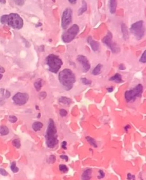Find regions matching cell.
I'll return each instance as SVG.
<instances>
[{
	"label": "cell",
	"mask_w": 146,
	"mask_h": 180,
	"mask_svg": "<svg viewBox=\"0 0 146 180\" xmlns=\"http://www.w3.org/2000/svg\"><path fill=\"white\" fill-rule=\"evenodd\" d=\"M77 60L82 66L83 72H87L89 71L90 69H91V65H90L87 58L83 55H78L77 58Z\"/></svg>",
	"instance_id": "8fae6325"
},
{
	"label": "cell",
	"mask_w": 146,
	"mask_h": 180,
	"mask_svg": "<svg viewBox=\"0 0 146 180\" xmlns=\"http://www.w3.org/2000/svg\"><path fill=\"white\" fill-rule=\"evenodd\" d=\"M79 32V27L77 24H73L67 31L63 34L62 38L64 43H70L75 39Z\"/></svg>",
	"instance_id": "8992f818"
},
{
	"label": "cell",
	"mask_w": 146,
	"mask_h": 180,
	"mask_svg": "<svg viewBox=\"0 0 146 180\" xmlns=\"http://www.w3.org/2000/svg\"><path fill=\"white\" fill-rule=\"evenodd\" d=\"M72 10L70 8H67L63 12L62 17V27L63 29H67L72 20Z\"/></svg>",
	"instance_id": "ba28073f"
},
{
	"label": "cell",
	"mask_w": 146,
	"mask_h": 180,
	"mask_svg": "<svg viewBox=\"0 0 146 180\" xmlns=\"http://www.w3.org/2000/svg\"><path fill=\"white\" fill-rule=\"evenodd\" d=\"M144 22L142 20L138 21L133 24L130 27V32L138 40H140L143 38L144 35Z\"/></svg>",
	"instance_id": "52a82bcc"
},
{
	"label": "cell",
	"mask_w": 146,
	"mask_h": 180,
	"mask_svg": "<svg viewBox=\"0 0 146 180\" xmlns=\"http://www.w3.org/2000/svg\"><path fill=\"white\" fill-rule=\"evenodd\" d=\"M0 3H3V4H5L6 0H0Z\"/></svg>",
	"instance_id": "f6af8a7d"
},
{
	"label": "cell",
	"mask_w": 146,
	"mask_h": 180,
	"mask_svg": "<svg viewBox=\"0 0 146 180\" xmlns=\"http://www.w3.org/2000/svg\"><path fill=\"white\" fill-rule=\"evenodd\" d=\"M0 174H1L2 176H6L8 175V173L7 171H6V170H4V169L0 168Z\"/></svg>",
	"instance_id": "836d02e7"
},
{
	"label": "cell",
	"mask_w": 146,
	"mask_h": 180,
	"mask_svg": "<svg viewBox=\"0 0 146 180\" xmlns=\"http://www.w3.org/2000/svg\"><path fill=\"white\" fill-rule=\"evenodd\" d=\"M4 72H5V70H4V69L3 68V67H1V65H0V73H4Z\"/></svg>",
	"instance_id": "60d3db41"
},
{
	"label": "cell",
	"mask_w": 146,
	"mask_h": 180,
	"mask_svg": "<svg viewBox=\"0 0 146 180\" xmlns=\"http://www.w3.org/2000/svg\"><path fill=\"white\" fill-rule=\"evenodd\" d=\"M67 114H68V112L65 109H60V115H61L62 117H65L67 115Z\"/></svg>",
	"instance_id": "4dcf8cb0"
},
{
	"label": "cell",
	"mask_w": 146,
	"mask_h": 180,
	"mask_svg": "<svg viewBox=\"0 0 146 180\" xmlns=\"http://www.w3.org/2000/svg\"><path fill=\"white\" fill-rule=\"evenodd\" d=\"M58 79L61 84L67 91H69L73 88L76 81L75 74L69 69H65L62 70L59 74Z\"/></svg>",
	"instance_id": "7a4b0ae2"
},
{
	"label": "cell",
	"mask_w": 146,
	"mask_h": 180,
	"mask_svg": "<svg viewBox=\"0 0 146 180\" xmlns=\"http://www.w3.org/2000/svg\"><path fill=\"white\" fill-rule=\"evenodd\" d=\"M9 120L10 123H15L17 121V117L15 115H10L9 116Z\"/></svg>",
	"instance_id": "f1b7e54d"
},
{
	"label": "cell",
	"mask_w": 146,
	"mask_h": 180,
	"mask_svg": "<svg viewBox=\"0 0 146 180\" xmlns=\"http://www.w3.org/2000/svg\"><path fill=\"white\" fill-rule=\"evenodd\" d=\"M107 91H108V92H112V91H113V87H110V88H107Z\"/></svg>",
	"instance_id": "b9f144b4"
},
{
	"label": "cell",
	"mask_w": 146,
	"mask_h": 180,
	"mask_svg": "<svg viewBox=\"0 0 146 180\" xmlns=\"http://www.w3.org/2000/svg\"><path fill=\"white\" fill-rule=\"evenodd\" d=\"M46 64L49 67V71L53 73H57L63 65L62 59L54 54H50L46 58Z\"/></svg>",
	"instance_id": "277c9868"
},
{
	"label": "cell",
	"mask_w": 146,
	"mask_h": 180,
	"mask_svg": "<svg viewBox=\"0 0 146 180\" xmlns=\"http://www.w3.org/2000/svg\"><path fill=\"white\" fill-rule=\"evenodd\" d=\"M87 42L91 46V48L94 51H96L99 50V44L98 42L97 41H94V39H92V38L91 36L88 37L87 38Z\"/></svg>",
	"instance_id": "7c38bea8"
},
{
	"label": "cell",
	"mask_w": 146,
	"mask_h": 180,
	"mask_svg": "<svg viewBox=\"0 0 146 180\" xmlns=\"http://www.w3.org/2000/svg\"><path fill=\"white\" fill-rule=\"evenodd\" d=\"M142 93L143 86L141 84H139L134 88L125 92V98L127 102H133L137 99V98L140 96Z\"/></svg>",
	"instance_id": "5b68a950"
},
{
	"label": "cell",
	"mask_w": 146,
	"mask_h": 180,
	"mask_svg": "<svg viewBox=\"0 0 146 180\" xmlns=\"http://www.w3.org/2000/svg\"><path fill=\"white\" fill-rule=\"evenodd\" d=\"M2 78H3V75L0 74V80H1V79H2Z\"/></svg>",
	"instance_id": "bcb514c9"
},
{
	"label": "cell",
	"mask_w": 146,
	"mask_h": 180,
	"mask_svg": "<svg viewBox=\"0 0 146 180\" xmlns=\"http://www.w3.org/2000/svg\"><path fill=\"white\" fill-rule=\"evenodd\" d=\"M59 170L63 173H67L68 171V168L66 165L60 164L59 165Z\"/></svg>",
	"instance_id": "d4e9b609"
},
{
	"label": "cell",
	"mask_w": 146,
	"mask_h": 180,
	"mask_svg": "<svg viewBox=\"0 0 146 180\" xmlns=\"http://www.w3.org/2000/svg\"><path fill=\"white\" fill-rule=\"evenodd\" d=\"M126 69V67H125V65H123V64H120V66H119V69L121 70H125V69Z\"/></svg>",
	"instance_id": "ab89813d"
},
{
	"label": "cell",
	"mask_w": 146,
	"mask_h": 180,
	"mask_svg": "<svg viewBox=\"0 0 146 180\" xmlns=\"http://www.w3.org/2000/svg\"><path fill=\"white\" fill-rule=\"evenodd\" d=\"M60 158L63 159V160H65V161H68V157L67 156V155H60Z\"/></svg>",
	"instance_id": "f35d334b"
},
{
	"label": "cell",
	"mask_w": 146,
	"mask_h": 180,
	"mask_svg": "<svg viewBox=\"0 0 146 180\" xmlns=\"http://www.w3.org/2000/svg\"><path fill=\"white\" fill-rule=\"evenodd\" d=\"M32 129H34V131H39L42 129V128H43V124L41 123V122L37 121L32 124Z\"/></svg>",
	"instance_id": "9a60e30c"
},
{
	"label": "cell",
	"mask_w": 146,
	"mask_h": 180,
	"mask_svg": "<svg viewBox=\"0 0 146 180\" xmlns=\"http://www.w3.org/2000/svg\"><path fill=\"white\" fill-rule=\"evenodd\" d=\"M0 22L1 24H6L15 29H20L23 25V19L17 14H10L1 16Z\"/></svg>",
	"instance_id": "3957f363"
},
{
	"label": "cell",
	"mask_w": 146,
	"mask_h": 180,
	"mask_svg": "<svg viewBox=\"0 0 146 180\" xmlns=\"http://www.w3.org/2000/svg\"><path fill=\"white\" fill-rule=\"evenodd\" d=\"M67 141H63L62 143V147L64 149V150H66V149H67Z\"/></svg>",
	"instance_id": "74e56055"
},
{
	"label": "cell",
	"mask_w": 146,
	"mask_h": 180,
	"mask_svg": "<svg viewBox=\"0 0 146 180\" xmlns=\"http://www.w3.org/2000/svg\"><path fill=\"white\" fill-rule=\"evenodd\" d=\"M46 95H47V94H46V92H42L40 93L39 98L41 99H44L46 97Z\"/></svg>",
	"instance_id": "8d00e7d4"
},
{
	"label": "cell",
	"mask_w": 146,
	"mask_h": 180,
	"mask_svg": "<svg viewBox=\"0 0 146 180\" xmlns=\"http://www.w3.org/2000/svg\"><path fill=\"white\" fill-rule=\"evenodd\" d=\"M13 1L15 4H17V5L22 6L24 4L25 0H13Z\"/></svg>",
	"instance_id": "d6a6232c"
},
{
	"label": "cell",
	"mask_w": 146,
	"mask_h": 180,
	"mask_svg": "<svg viewBox=\"0 0 146 180\" xmlns=\"http://www.w3.org/2000/svg\"><path fill=\"white\" fill-rule=\"evenodd\" d=\"M68 1L69 2L72 3V4H75V3L77 2V0H68Z\"/></svg>",
	"instance_id": "7bdbcfd3"
},
{
	"label": "cell",
	"mask_w": 146,
	"mask_h": 180,
	"mask_svg": "<svg viewBox=\"0 0 146 180\" xmlns=\"http://www.w3.org/2000/svg\"><path fill=\"white\" fill-rule=\"evenodd\" d=\"M92 169H87L83 172L82 174V180H90L92 178Z\"/></svg>",
	"instance_id": "4fadbf2b"
},
{
	"label": "cell",
	"mask_w": 146,
	"mask_h": 180,
	"mask_svg": "<svg viewBox=\"0 0 146 180\" xmlns=\"http://www.w3.org/2000/svg\"><path fill=\"white\" fill-rule=\"evenodd\" d=\"M99 176H97V178H98V179H102V178H104V176H105V173H104V172L102 171V170H99Z\"/></svg>",
	"instance_id": "1f68e13d"
},
{
	"label": "cell",
	"mask_w": 146,
	"mask_h": 180,
	"mask_svg": "<svg viewBox=\"0 0 146 180\" xmlns=\"http://www.w3.org/2000/svg\"><path fill=\"white\" fill-rule=\"evenodd\" d=\"M10 169H11V170H12V171L13 173H18V171H19L18 168H17V165H16V162H13L11 164Z\"/></svg>",
	"instance_id": "cb8c5ba5"
},
{
	"label": "cell",
	"mask_w": 146,
	"mask_h": 180,
	"mask_svg": "<svg viewBox=\"0 0 146 180\" xmlns=\"http://www.w3.org/2000/svg\"><path fill=\"white\" fill-rule=\"evenodd\" d=\"M121 31H122V33L123 34V38L125 40L128 39V33L127 29H126V25H125L124 24H123L121 25Z\"/></svg>",
	"instance_id": "d6986e66"
},
{
	"label": "cell",
	"mask_w": 146,
	"mask_h": 180,
	"mask_svg": "<svg viewBox=\"0 0 146 180\" xmlns=\"http://www.w3.org/2000/svg\"><path fill=\"white\" fill-rule=\"evenodd\" d=\"M59 102L60 104H64V105H69L72 103V100L69 98L68 97H65V96H62L59 99Z\"/></svg>",
	"instance_id": "2e32d148"
},
{
	"label": "cell",
	"mask_w": 146,
	"mask_h": 180,
	"mask_svg": "<svg viewBox=\"0 0 146 180\" xmlns=\"http://www.w3.org/2000/svg\"><path fill=\"white\" fill-rule=\"evenodd\" d=\"M87 9V3H86V1L83 0V1H82V5L81 8H80L79 10H78V15H81L82 14H83L85 12H86Z\"/></svg>",
	"instance_id": "7402d4cb"
},
{
	"label": "cell",
	"mask_w": 146,
	"mask_h": 180,
	"mask_svg": "<svg viewBox=\"0 0 146 180\" xmlns=\"http://www.w3.org/2000/svg\"><path fill=\"white\" fill-rule=\"evenodd\" d=\"M34 87L37 91H39L42 88V79H39L34 83Z\"/></svg>",
	"instance_id": "603a6c76"
},
{
	"label": "cell",
	"mask_w": 146,
	"mask_h": 180,
	"mask_svg": "<svg viewBox=\"0 0 146 180\" xmlns=\"http://www.w3.org/2000/svg\"><path fill=\"white\" fill-rule=\"evenodd\" d=\"M46 143L49 148H53L58 143V140L57 136V129L55 126L54 120L50 119L48 123L46 135Z\"/></svg>",
	"instance_id": "6da1fadb"
},
{
	"label": "cell",
	"mask_w": 146,
	"mask_h": 180,
	"mask_svg": "<svg viewBox=\"0 0 146 180\" xmlns=\"http://www.w3.org/2000/svg\"><path fill=\"white\" fill-rule=\"evenodd\" d=\"M140 62H142V63H145L146 62V51H144L143 54H142V56H141V57L140 58Z\"/></svg>",
	"instance_id": "83f0119b"
},
{
	"label": "cell",
	"mask_w": 146,
	"mask_h": 180,
	"mask_svg": "<svg viewBox=\"0 0 146 180\" xmlns=\"http://www.w3.org/2000/svg\"><path fill=\"white\" fill-rule=\"evenodd\" d=\"M102 67V64H99L98 65H97V66H96L95 68L93 69V70H92V74L94 75H99V74L101 73V72Z\"/></svg>",
	"instance_id": "ac0fdd59"
},
{
	"label": "cell",
	"mask_w": 146,
	"mask_h": 180,
	"mask_svg": "<svg viewBox=\"0 0 146 180\" xmlns=\"http://www.w3.org/2000/svg\"><path fill=\"white\" fill-rule=\"evenodd\" d=\"M112 37H113L112 34L110 32H108L107 34L102 39V42L108 46L113 53H118L120 51V48L117 46L116 43L112 41Z\"/></svg>",
	"instance_id": "9c48e42d"
},
{
	"label": "cell",
	"mask_w": 146,
	"mask_h": 180,
	"mask_svg": "<svg viewBox=\"0 0 146 180\" xmlns=\"http://www.w3.org/2000/svg\"><path fill=\"white\" fill-rule=\"evenodd\" d=\"M4 93H3V92H1V93H2V94L4 96V97L9 98L10 96V92L8 91V90H4Z\"/></svg>",
	"instance_id": "e575fe53"
},
{
	"label": "cell",
	"mask_w": 146,
	"mask_h": 180,
	"mask_svg": "<svg viewBox=\"0 0 146 180\" xmlns=\"http://www.w3.org/2000/svg\"><path fill=\"white\" fill-rule=\"evenodd\" d=\"M117 6L116 0H110V10L111 14H113L116 12Z\"/></svg>",
	"instance_id": "5bb4252c"
},
{
	"label": "cell",
	"mask_w": 146,
	"mask_h": 180,
	"mask_svg": "<svg viewBox=\"0 0 146 180\" xmlns=\"http://www.w3.org/2000/svg\"><path fill=\"white\" fill-rule=\"evenodd\" d=\"M130 128V126H129V125H126V126H125V131H128V129H129V128Z\"/></svg>",
	"instance_id": "ee69618b"
},
{
	"label": "cell",
	"mask_w": 146,
	"mask_h": 180,
	"mask_svg": "<svg viewBox=\"0 0 146 180\" xmlns=\"http://www.w3.org/2000/svg\"><path fill=\"white\" fill-rule=\"evenodd\" d=\"M29 96L27 93H17L13 96V101L17 105H23L28 102Z\"/></svg>",
	"instance_id": "30bf717a"
},
{
	"label": "cell",
	"mask_w": 146,
	"mask_h": 180,
	"mask_svg": "<svg viewBox=\"0 0 146 180\" xmlns=\"http://www.w3.org/2000/svg\"><path fill=\"white\" fill-rule=\"evenodd\" d=\"M110 81H114V82H115V83H121V82H122V78H121V75H120V74L117 73L115 75H114V76L111 77V78L110 79Z\"/></svg>",
	"instance_id": "e0dca14e"
},
{
	"label": "cell",
	"mask_w": 146,
	"mask_h": 180,
	"mask_svg": "<svg viewBox=\"0 0 146 180\" xmlns=\"http://www.w3.org/2000/svg\"><path fill=\"white\" fill-rule=\"evenodd\" d=\"M9 133V129L7 127L5 126H0V135L1 136H5Z\"/></svg>",
	"instance_id": "44dd1931"
},
{
	"label": "cell",
	"mask_w": 146,
	"mask_h": 180,
	"mask_svg": "<svg viewBox=\"0 0 146 180\" xmlns=\"http://www.w3.org/2000/svg\"><path fill=\"white\" fill-rule=\"evenodd\" d=\"M86 140H87V141L89 142V143L91 145H92L93 147H94V148L97 147V142H96V141L94 139V138L92 137H90V136H87Z\"/></svg>",
	"instance_id": "ffe728a7"
},
{
	"label": "cell",
	"mask_w": 146,
	"mask_h": 180,
	"mask_svg": "<svg viewBox=\"0 0 146 180\" xmlns=\"http://www.w3.org/2000/svg\"><path fill=\"white\" fill-rule=\"evenodd\" d=\"M135 177L134 175H132L131 173H128V174H127V179L135 180Z\"/></svg>",
	"instance_id": "d590c367"
},
{
	"label": "cell",
	"mask_w": 146,
	"mask_h": 180,
	"mask_svg": "<svg viewBox=\"0 0 146 180\" xmlns=\"http://www.w3.org/2000/svg\"><path fill=\"white\" fill-rule=\"evenodd\" d=\"M48 161H49V163H51V164H53L56 161V157L54 155H50L49 157V159H48Z\"/></svg>",
	"instance_id": "f546056e"
},
{
	"label": "cell",
	"mask_w": 146,
	"mask_h": 180,
	"mask_svg": "<svg viewBox=\"0 0 146 180\" xmlns=\"http://www.w3.org/2000/svg\"><path fill=\"white\" fill-rule=\"evenodd\" d=\"M12 143H13V145L15 147L17 148H20V146H21L20 141L18 139L14 140L13 141Z\"/></svg>",
	"instance_id": "484cf974"
},
{
	"label": "cell",
	"mask_w": 146,
	"mask_h": 180,
	"mask_svg": "<svg viewBox=\"0 0 146 180\" xmlns=\"http://www.w3.org/2000/svg\"><path fill=\"white\" fill-rule=\"evenodd\" d=\"M81 81L82 82L83 84L85 85H90V84H91V83H92V81H91V80L87 79H86V78H82Z\"/></svg>",
	"instance_id": "4316f807"
}]
</instances>
